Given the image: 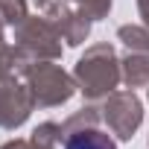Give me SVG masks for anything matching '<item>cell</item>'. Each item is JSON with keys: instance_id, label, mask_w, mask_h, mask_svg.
<instances>
[{"instance_id": "obj_1", "label": "cell", "mask_w": 149, "mask_h": 149, "mask_svg": "<svg viewBox=\"0 0 149 149\" xmlns=\"http://www.w3.org/2000/svg\"><path fill=\"white\" fill-rule=\"evenodd\" d=\"M73 79H76V88L85 94V100H100L108 97L117 82L123 79V67L117 61V53L111 44H94L79 61L76 70H73Z\"/></svg>"}, {"instance_id": "obj_2", "label": "cell", "mask_w": 149, "mask_h": 149, "mask_svg": "<svg viewBox=\"0 0 149 149\" xmlns=\"http://www.w3.org/2000/svg\"><path fill=\"white\" fill-rule=\"evenodd\" d=\"M21 73L26 79V88H29L35 105H41V108L64 105L76 91V79L67 76L53 61H26V64H21Z\"/></svg>"}, {"instance_id": "obj_3", "label": "cell", "mask_w": 149, "mask_h": 149, "mask_svg": "<svg viewBox=\"0 0 149 149\" xmlns=\"http://www.w3.org/2000/svg\"><path fill=\"white\" fill-rule=\"evenodd\" d=\"M61 35L50 18H26L15 26V50L26 61H50L61 56Z\"/></svg>"}, {"instance_id": "obj_4", "label": "cell", "mask_w": 149, "mask_h": 149, "mask_svg": "<svg viewBox=\"0 0 149 149\" xmlns=\"http://www.w3.org/2000/svg\"><path fill=\"white\" fill-rule=\"evenodd\" d=\"M105 126L120 137V140H132L137 126L143 123V105L134 97V91H111L105 97V105L100 108Z\"/></svg>"}, {"instance_id": "obj_5", "label": "cell", "mask_w": 149, "mask_h": 149, "mask_svg": "<svg viewBox=\"0 0 149 149\" xmlns=\"http://www.w3.org/2000/svg\"><path fill=\"white\" fill-rule=\"evenodd\" d=\"M32 105H35V100H32L29 88L12 76V70L9 73L0 70V126L18 129L21 123H26Z\"/></svg>"}, {"instance_id": "obj_6", "label": "cell", "mask_w": 149, "mask_h": 149, "mask_svg": "<svg viewBox=\"0 0 149 149\" xmlns=\"http://www.w3.org/2000/svg\"><path fill=\"white\" fill-rule=\"evenodd\" d=\"M47 18L53 21V26L58 29V35L70 44V47H79L88 32H91V15L85 9H79L76 3H50L47 6Z\"/></svg>"}, {"instance_id": "obj_7", "label": "cell", "mask_w": 149, "mask_h": 149, "mask_svg": "<svg viewBox=\"0 0 149 149\" xmlns=\"http://www.w3.org/2000/svg\"><path fill=\"white\" fill-rule=\"evenodd\" d=\"M61 149H117V143L100 126H82V129H73L64 134Z\"/></svg>"}, {"instance_id": "obj_8", "label": "cell", "mask_w": 149, "mask_h": 149, "mask_svg": "<svg viewBox=\"0 0 149 149\" xmlns=\"http://www.w3.org/2000/svg\"><path fill=\"white\" fill-rule=\"evenodd\" d=\"M58 140H61V126L53 123V120H47V123H41L32 132V137H26V140H9L0 149H56Z\"/></svg>"}, {"instance_id": "obj_9", "label": "cell", "mask_w": 149, "mask_h": 149, "mask_svg": "<svg viewBox=\"0 0 149 149\" xmlns=\"http://www.w3.org/2000/svg\"><path fill=\"white\" fill-rule=\"evenodd\" d=\"M123 79L129 88H140L149 82V50H126L123 58Z\"/></svg>"}, {"instance_id": "obj_10", "label": "cell", "mask_w": 149, "mask_h": 149, "mask_svg": "<svg viewBox=\"0 0 149 149\" xmlns=\"http://www.w3.org/2000/svg\"><path fill=\"white\" fill-rule=\"evenodd\" d=\"M117 38L126 44V50H149V29H143V26L126 24L117 29Z\"/></svg>"}, {"instance_id": "obj_11", "label": "cell", "mask_w": 149, "mask_h": 149, "mask_svg": "<svg viewBox=\"0 0 149 149\" xmlns=\"http://www.w3.org/2000/svg\"><path fill=\"white\" fill-rule=\"evenodd\" d=\"M73 3L79 9H85L91 15V21H100V18H105L111 12V0H73Z\"/></svg>"}, {"instance_id": "obj_12", "label": "cell", "mask_w": 149, "mask_h": 149, "mask_svg": "<svg viewBox=\"0 0 149 149\" xmlns=\"http://www.w3.org/2000/svg\"><path fill=\"white\" fill-rule=\"evenodd\" d=\"M137 9H140V15L146 21V29H149V0H137Z\"/></svg>"}, {"instance_id": "obj_13", "label": "cell", "mask_w": 149, "mask_h": 149, "mask_svg": "<svg viewBox=\"0 0 149 149\" xmlns=\"http://www.w3.org/2000/svg\"><path fill=\"white\" fill-rule=\"evenodd\" d=\"M35 3H38V9H47V6L53 3V0H35Z\"/></svg>"}]
</instances>
